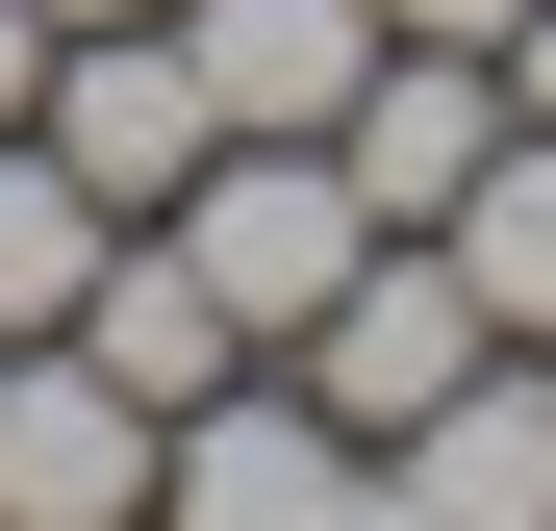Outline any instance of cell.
Wrapping results in <instances>:
<instances>
[{
    "label": "cell",
    "mask_w": 556,
    "mask_h": 531,
    "mask_svg": "<svg viewBox=\"0 0 556 531\" xmlns=\"http://www.w3.org/2000/svg\"><path fill=\"white\" fill-rule=\"evenodd\" d=\"M152 228L203 253V304H228L253 354H304V304L354 279V253H380V203H354V152H329V127H228V152L177 177Z\"/></svg>",
    "instance_id": "obj_1"
},
{
    "label": "cell",
    "mask_w": 556,
    "mask_h": 531,
    "mask_svg": "<svg viewBox=\"0 0 556 531\" xmlns=\"http://www.w3.org/2000/svg\"><path fill=\"white\" fill-rule=\"evenodd\" d=\"M152 506L177 531H354V506H380V430H354L304 354H228V380L152 430Z\"/></svg>",
    "instance_id": "obj_2"
},
{
    "label": "cell",
    "mask_w": 556,
    "mask_h": 531,
    "mask_svg": "<svg viewBox=\"0 0 556 531\" xmlns=\"http://www.w3.org/2000/svg\"><path fill=\"white\" fill-rule=\"evenodd\" d=\"M152 430L76 329H0V531H152Z\"/></svg>",
    "instance_id": "obj_3"
},
{
    "label": "cell",
    "mask_w": 556,
    "mask_h": 531,
    "mask_svg": "<svg viewBox=\"0 0 556 531\" xmlns=\"http://www.w3.org/2000/svg\"><path fill=\"white\" fill-rule=\"evenodd\" d=\"M26 127H51L76 177H102L127 228H152L177 177L228 152V102H203V51H177V0H152V26H51V76H26Z\"/></svg>",
    "instance_id": "obj_4"
},
{
    "label": "cell",
    "mask_w": 556,
    "mask_h": 531,
    "mask_svg": "<svg viewBox=\"0 0 556 531\" xmlns=\"http://www.w3.org/2000/svg\"><path fill=\"white\" fill-rule=\"evenodd\" d=\"M405 531H556V354H455V380L380 430Z\"/></svg>",
    "instance_id": "obj_5"
},
{
    "label": "cell",
    "mask_w": 556,
    "mask_h": 531,
    "mask_svg": "<svg viewBox=\"0 0 556 531\" xmlns=\"http://www.w3.org/2000/svg\"><path fill=\"white\" fill-rule=\"evenodd\" d=\"M455 354H506V329H481V279H455L430 228H380V253H354V279L304 304V380H329L354 430H405V405L455 380Z\"/></svg>",
    "instance_id": "obj_6"
},
{
    "label": "cell",
    "mask_w": 556,
    "mask_h": 531,
    "mask_svg": "<svg viewBox=\"0 0 556 531\" xmlns=\"http://www.w3.org/2000/svg\"><path fill=\"white\" fill-rule=\"evenodd\" d=\"M329 152H354V203H380V228H430L455 177L506 152V51H430V26H380V76H354V127H329Z\"/></svg>",
    "instance_id": "obj_7"
},
{
    "label": "cell",
    "mask_w": 556,
    "mask_h": 531,
    "mask_svg": "<svg viewBox=\"0 0 556 531\" xmlns=\"http://www.w3.org/2000/svg\"><path fill=\"white\" fill-rule=\"evenodd\" d=\"M177 51H203V102H228V127H354L380 0H177Z\"/></svg>",
    "instance_id": "obj_8"
},
{
    "label": "cell",
    "mask_w": 556,
    "mask_h": 531,
    "mask_svg": "<svg viewBox=\"0 0 556 531\" xmlns=\"http://www.w3.org/2000/svg\"><path fill=\"white\" fill-rule=\"evenodd\" d=\"M76 354H102V380H127V405H203V380H228V354H253V329L203 304V253H177V228H127V253H102V279H76Z\"/></svg>",
    "instance_id": "obj_9"
},
{
    "label": "cell",
    "mask_w": 556,
    "mask_h": 531,
    "mask_svg": "<svg viewBox=\"0 0 556 531\" xmlns=\"http://www.w3.org/2000/svg\"><path fill=\"white\" fill-rule=\"evenodd\" d=\"M430 253L481 279V329H506V354H556V127H531V102H506V152L430 203Z\"/></svg>",
    "instance_id": "obj_10"
},
{
    "label": "cell",
    "mask_w": 556,
    "mask_h": 531,
    "mask_svg": "<svg viewBox=\"0 0 556 531\" xmlns=\"http://www.w3.org/2000/svg\"><path fill=\"white\" fill-rule=\"evenodd\" d=\"M102 253H127V203H102L51 127H0V329H76V279H102Z\"/></svg>",
    "instance_id": "obj_11"
},
{
    "label": "cell",
    "mask_w": 556,
    "mask_h": 531,
    "mask_svg": "<svg viewBox=\"0 0 556 531\" xmlns=\"http://www.w3.org/2000/svg\"><path fill=\"white\" fill-rule=\"evenodd\" d=\"M380 26H430V51H506V26H531V0H380Z\"/></svg>",
    "instance_id": "obj_12"
},
{
    "label": "cell",
    "mask_w": 556,
    "mask_h": 531,
    "mask_svg": "<svg viewBox=\"0 0 556 531\" xmlns=\"http://www.w3.org/2000/svg\"><path fill=\"white\" fill-rule=\"evenodd\" d=\"M506 102H531V127H556V0H531V26H506Z\"/></svg>",
    "instance_id": "obj_13"
},
{
    "label": "cell",
    "mask_w": 556,
    "mask_h": 531,
    "mask_svg": "<svg viewBox=\"0 0 556 531\" xmlns=\"http://www.w3.org/2000/svg\"><path fill=\"white\" fill-rule=\"evenodd\" d=\"M51 26H152V0H51Z\"/></svg>",
    "instance_id": "obj_14"
}]
</instances>
